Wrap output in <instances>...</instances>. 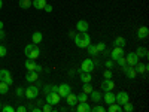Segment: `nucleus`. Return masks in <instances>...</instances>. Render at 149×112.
I'll return each mask as SVG.
<instances>
[{
  "label": "nucleus",
  "mask_w": 149,
  "mask_h": 112,
  "mask_svg": "<svg viewBox=\"0 0 149 112\" xmlns=\"http://www.w3.org/2000/svg\"><path fill=\"white\" fill-rule=\"evenodd\" d=\"M51 88H52V85H45L43 91H45V93H49V91H51Z\"/></svg>",
  "instance_id": "49530a36"
},
{
  "label": "nucleus",
  "mask_w": 149,
  "mask_h": 112,
  "mask_svg": "<svg viewBox=\"0 0 149 112\" xmlns=\"http://www.w3.org/2000/svg\"><path fill=\"white\" fill-rule=\"evenodd\" d=\"M115 102H116L118 105H124V103L130 102V96H128V93H125V91H119V93L115 96Z\"/></svg>",
  "instance_id": "0eeeda50"
},
{
  "label": "nucleus",
  "mask_w": 149,
  "mask_h": 112,
  "mask_svg": "<svg viewBox=\"0 0 149 112\" xmlns=\"http://www.w3.org/2000/svg\"><path fill=\"white\" fill-rule=\"evenodd\" d=\"M121 111H122V108H121V105H118L116 102L109 105V112H121Z\"/></svg>",
  "instance_id": "bb28decb"
},
{
  "label": "nucleus",
  "mask_w": 149,
  "mask_h": 112,
  "mask_svg": "<svg viewBox=\"0 0 149 112\" xmlns=\"http://www.w3.org/2000/svg\"><path fill=\"white\" fill-rule=\"evenodd\" d=\"M82 91H84V93H86V94H90V93L93 91L91 82H85V84H84V87H82Z\"/></svg>",
  "instance_id": "7c9ffc66"
},
{
  "label": "nucleus",
  "mask_w": 149,
  "mask_h": 112,
  "mask_svg": "<svg viewBox=\"0 0 149 112\" xmlns=\"http://www.w3.org/2000/svg\"><path fill=\"white\" fill-rule=\"evenodd\" d=\"M93 112H104V106H100V105H97L94 108H91Z\"/></svg>",
  "instance_id": "ea45409f"
},
{
  "label": "nucleus",
  "mask_w": 149,
  "mask_h": 112,
  "mask_svg": "<svg viewBox=\"0 0 149 112\" xmlns=\"http://www.w3.org/2000/svg\"><path fill=\"white\" fill-rule=\"evenodd\" d=\"M6 54H8V49H6V46H5V45H0V58H3Z\"/></svg>",
  "instance_id": "e433bc0d"
},
{
  "label": "nucleus",
  "mask_w": 149,
  "mask_h": 112,
  "mask_svg": "<svg viewBox=\"0 0 149 112\" xmlns=\"http://www.w3.org/2000/svg\"><path fill=\"white\" fill-rule=\"evenodd\" d=\"M15 111H17V112H26V111H27V108H26V106H18Z\"/></svg>",
  "instance_id": "37998d69"
},
{
  "label": "nucleus",
  "mask_w": 149,
  "mask_h": 112,
  "mask_svg": "<svg viewBox=\"0 0 149 112\" xmlns=\"http://www.w3.org/2000/svg\"><path fill=\"white\" fill-rule=\"evenodd\" d=\"M43 70V67L40 66V64H36V69H34V72H37V73H39V72H42Z\"/></svg>",
  "instance_id": "a18cd8bd"
},
{
  "label": "nucleus",
  "mask_w": 149,
  "mask_h": 112,
  "mask_svg": "<svg viewBox=\"0 0 149 112\" xmlns=\"http://www.w3.org/2000/svg\"><path fill=\"white\" fill-rule=\"evenodd\" d=\"M24 96H26L29 100H33V99H36L37 96H39V87H36V85L27 87V88L24 90Z\"/></svg>",
  "instance_id": "7ed1b4c3"
},
{
  "label": "nucleus",
  "mask_w": 149,
  "mask_h": 112,
  "mask_svg": "<svg viewBox=\"0 0 149 112\" xmlns=\"http://www.w3.org/2000/svg\"><path fill=\"white\" fill-rule=\"evenodd\" d=\"M26 79L29 82H36L37 79H39V75H37V72H34V70H29V73L26 75Z\"/></svg>",
  "instance_id": "f3484780"
},
{
  "label": "nucleus",
  "mask_w": 149,
  "mask_h": 112,
  "mask_svg": "<svg viewBox=\"0 0 149 112\" xmlns=\"http://www.w3.org/2000/svg\"><path fill=\"white\" fill-rule=\"evenodd\" d=\"M109 54H110V58L115 61L116 58H119V57H122V55H124V48H121V46H115V48L112 49V51H110Z\"/></svg>",
  "instance_id": "9d476101"
},
{
  "label": "nucleus",
  "mask_w": 149,
  "mask_h": 112,
  "mask_svg": "<svg viewBox=\"0 0 149 112\" xmlns=\"http://www.w3.org/2000/svg\"><path fill=\"white\" fill-rule=\"evenodd\" d=\"M90 96H91V100L93 102H95V103H98V102H102L103 100V96H102V93L100 91H91L90 93Z\"/></svg>",
  "instance_id": "6ab92c4d"
},
{
  "label": "nucleus",
  "mask_w": 149,
  "mask_h": 112,
  "mask_svg": "<svg viewBox=\"0 0 149 112\" xmlns=\"http://www.w3.org/2000/svg\"><path fill=\"white\" fill-rule=\"evenodd\" d=\"M134 69H136V72H137V73L143 75V73H146V72H148V64L140 63V61H139L137 64H134Z\"/></svg>",
  "instance_id": "a211bd4d"
},
{
  "label": "nucleus",
  "mask_w": 149,
  "mask_h": 112,
  "mask_svg": "<svg viewBox=\"0 0 149 112\" xmlns=\"http://www.w3.org/2000/svg\"><path fill=\"white\" fill-rule=\"evenodd\" d=\"M104 66H106V69H112V67H113L115 66V61L113 60H107V61H104Z\"/></svg>",
  "instance_id": "58836bf2"
},
{
  "label": "nucleus",
  "mask_w": 149,
  "mask_h": 112,
  "mask_svg": "<svg viewBox=\"0 0 149 112\" xmlns=\"http://www.w3.org/2000/svg\"><path fill=\"white\" fill-rule=\"evenodd\" d=\"M19 8L21 9H29L31 6V0H19Z\"/></svg>",
  "instance_id": "cd10ccee"
},
{
  "label": "nucleus",
  "mask_w": 149,
  "mask_h": 112,
  "mask_svg": "<svg viewBox=\"0 0 149 112\" xmlns=\"http://www.w3.org/2000/svg\"><path fill=\"white\" fill-rule=\"evenodd\" d=\"M76 99H78V102H86V100H88V94L82 91V93H79L76 96Z\"/></svg>",
  "instance_id": "2f4dec72"
},
{
  "label": "nucleus",
  "mask_w": 149,
  "mask_h": 112,
  "mask_svg": "<svg viewBox=\"0 0 149 112\" xmlns=\"http://www.w3.org/2000/svg\"><path fill=\"white\" fill-rule=\"evenodd\" d=\"M125 61H127L128 66H134V64H137L140 61V58L136 55V52H128V55L125 57Z\"/></svg>",
  "instance_id": "9b49d317"
},
{
  "label": "nucleus",
  "mask_w": 149,
  "mask_h": 112,
  "mask_svg": "<svg viewBox=\"0 0 149 112\" xmlns=\"http://www.w3.org/2000/svg\"><path fill=\"white\" fill-rule=\"evenodd\" d=\"M122 70H124V73L127 75V78H130V79H134L136 76H137V72H136L134 66H128V64H125V66L122 67Z\"/></svg>",
  "instance_id": "1a4fd4ad"
},
{
  "label": "nucleus",
  "mask_w": 149,
  "mask_h": 112,
  "mask_svg": "<svg viewBox=\"0 0 149 112\" xmlns=\"http://www.w3.org/2000/svg\"><path fill=\"white\" fill-rule=\"evenodd\" d=\"M57 93L60 94V97H66L69 93H72V87H70L69 84H60Z\"/></svg>",
  "instance_id": "6e6552de"
},
{
  "label": "nucleus",
  "mask_w": 149,
  "mask_h": 112,
  "mask_svg": "<svg viewBox=\"0 0 149 112\" xmlns=\"http://www.w3.org/2000/svg\"><path fill=\"white\" fill-rule=\"evenodd\" d=\"M74 41V45L78 48H86L90 43H91V36L86 33V32H78L73 37Z\"/></svg>",
  "instance_id": "f257e3e1"
},
{
  "label": "nucleus",
  "mask_w": 149,
  "mask_h": 112,
  "mask_svg": "<svg viewBox=\"0 0 149 112\" xmlns=\"http://www.w3.org/2000/svg\"><path fill=\"white\" fill-rule=\"evenodd\" d=\"M86 49H88V54L90 55H97L98 54V49H97V46L95 45H88V46H86Z\"/></svg>",
  "instance_id": "c85d7f7f"
},
{
  "label": "nucleus",
  "mask_w": 149,
  "mask_h": 112,
  "mask_svg": "<svg viewBox=\"0 0 149 112\" xmlns=\"http://www.w3.org/2000/svg\"><path fill=\"white\" fill-rule=\"evenodd\" d=\"M0 109H2V102H0Z\"/></svg>",
  "instance_id": "864d4df0"
},
{
  "label": "nucleus",
  "mask_w": 149,
  "mask_h": 112,
  "mask_svg": "<svg viewBox=\"0 0 149 112\" xmlns=\"http://www.w3.org/2000/svg\"><path fill=\"white\" fill-rule=\"evenodd\" d=\"M3 8V2H2V0H0V9H2Z\"/></svg>",
  "instance_id": "3c124183"
},
{
  "label": "nucleus",
  "mask_w": 149,
  "mask_h": 112,
  "mask_svg": "<svg viewBox=\"0 0 149 112\" xmlns=\"http://www.w3.org/2000/svg\"><path fill=\"white\" fill-rule=\"evenodd\" d=\"M43 9H45L46 12H52V6H51V5H48V3L45 5V8H43Z\"/></svg>",
  "instance_id": "c03bdc74"
},
{
  "label": "nucleus",
  "mask_w": 149,
  "mask_h": 112,
  "mask_svg": "<svg viewBox=\"0 0 149 112\" xmlns=\"http://www.w3.org/2000/svg\"><path fill=\"white\" fill-rule=\"evenodd\" d=\"M64 99H66V102H67V105H69V106H76V103H78L76 94H73V93H69Z\"/></svg>",
  "instance_id": "ddd939ff"
},
{
  "label": "nucleus",
  "mask_w": 149,
  "mask_h": 112,
  "mask_svg": "<svg viewBox=\"0 0 149 112\" xmlns=\"http://www.w3.org/2000/svg\"><path fill=\"white\" fill-rule=\"evenodd\" d=\"M115 63H116L118 66H121V67H124V66H125V64H127V61H125V57H124V55H122V57H119V58H116V60H115Z\"/></svg>",
  "instance_id": "473e14b6"
},
{
  "label": "nucleus",
  "mask_w": 149,
  "mask_h": 112,
  "mask_svg": "<svg viewBox=\"0 0 149 112\" xmlns=\"http://www.w3.org/2000/svg\"><path fill=\"white\" fill-rule=\"evenodd\" d=\"M5 32H3V29H0V41H2V39H5Z\"/></svg>",
  "instance_id": "de8ad7c7"
},
{
  "label": "nucleus",
  "mask_w": 149,
  "mask_h": 112,
  "mask_svg": "<svg viewBox=\"0 0 149 112\" xmlns=\"http://www.w3.org/2000/svg\"><path fill=\"white\" fill-rule=\"evenodd\" d=\"M102 88H103L104 91H113L115 82L112 81V78H110V79H103V81H102Z\"/></svg>",
  "instance_id": "f8f14e48"
},
{
  "label": "nucleus",
  "mask_w": 149,
  "mask_h": 112,
  "mask_svg": "<svg viewBox=\"0 0 149 112\" xmlns=\"http://www.w3.org/2000/svg\"><path fill=\"white\" fill-rule=\"evenodd\" d=\"M46 103H49V105H58L60 103V100H61V97H60V94L57 93V91H49V93H46Z\"/></svg>",
  "instance_id": "20e7f679"
},
{
  "label": "nucleus",
  "mask_w": 149,
  "mask_h": 112,
  "mask_svg": "<svg viewBox=\"0 0 149 112\" xmlns=\"http://www.w3.org/2000/svg\"><path fill=\"white\" fill-rule=\"evenodd\" d=\"M45 5H46V0H33V2H31V6L36 8V9H39V10L43 9Z\"/></svg>",
  "instance_id": "5701e85b"
},
{
  "label": "nucleus",
  "mask_w": 149,
  "mask_h": 112,
  "mask_svg": "<svg viewBox=\"0 0 149 112\" xmlns=\"http://www.w3.org/2000/svg\"><path fill=\"white\" fill-rule=\"evenodd\" d=\"M26 69L27 70H34L36 69V63H34V60H31V58H27V61H26Z\"/></svg>",
  "instance_id": "a878e982"
},
{
  "label": "nucleus",
  "mask_w": 149,
  "mask_h": 112,
  "mask_svg": "<svg viewBox=\"0 0 149 112\" xmlns=\"http://www.w3.org/2000/svg\"><path fill=\"white\" fill-rule=\"evenodd\" d=\"M74 34H76V33H74V32H69V37H72V39H73V37H74Z\"/></svg>",
  "instance_id": "8fccbe9b"
},
{
  "label": "nucleus",
  "mask_w": 149,
  "mask_h": 112,
  "mask_svg": "<svg viewBox=\"0 0 149 112\" xmlns=\"http://www.w3.org/2000/svg\"><path fill=\"white\" fill-rule=\"evenodd\" d=\"M104 79H110L112 78V72H110V69H107V70H104Z\"/></svg>",
  "instance_id": "79ce46f5"
},
{
  "label": "nucleus",
  "mask_w": 149,
  "mask_h": 112,
  "mask_svg": "<svg viewBox=\"0 0 149 112\" xmlns=\"http://www.w3.org/2000/svg\"><path fill=\"white\" fill-rule=\"evenodd\" d=\"M103 100L106 105H110V103H115V94L112 93V91H106L104 97H103Z\"/></svg>",
  "instance_id": "dca6fc26"
},
{
  "label": "nucleus",
  "mask_w": 149,
  "mask_h": 112,
  "mask_svg": "<svg viewBox=\"0 0 149 112\" xmlns=\"http://www.w3.org/2000/svg\"><path fill=\"white\" fill-rule=\"evenodd\" d=\"M79 105L76 106V111L78 112H91V106L86 103V102H78Z\"/></svg>",
  "instance_id": "2eb2a0df"
},
{
  "label": "nucleus",
  "mask_w": 149,
  "mask_h": 112,
  "mask_svg": "<svg viewBox=\"0 0 149 112\" xmlns=\"http://www.w3.org/2000/svg\"><path fill=\"white\" fill-rule=\"evenodd\" d=\"M94 70V61L91 58H85L81 63V70L79 72H93Z\"/></svg>",
  "instance_id": "39448f33"
},
{
  "label": "nucleus",
  "mask_w": 149,
  "mask_h": 112,
  "mask_svg": "<svg viewBox=\"0 0 149 112\" xmlns=\"http://www.w3.org/2000/svg\"><path fill=\"white\" fill-rule=\"evenodd\" d=\"M136 55H137V57L140 58V57H148L149 54H148V49H146V48H143V46H139L137 49H136Z\"/></svg>",
  "instance_id": "b1692460"
},
{
  "label": "nucleus",
  "mask_w": 149,
  "mask_h": 112,
  "mask_svg": "<svg viewBox=\"0 0 149 112\" xmlns=\"http://www.w3.org/2000/svg\"><path fill=\"white\" fill-rule=\"evenodd\" d=\"M122 106H124V111H125V112H133V111H134V106H133V105H131L130 102L124 103Z\"/></svg>",
  "instance_id": "72a5a7b5"
},
{
  "label": "nucleus",
  "mask_w": 149,
  "mask_h": 112,
  "mask_svg": "<svg viewBox=\"0 0 149 112\" xmlns=\"http://www.w3.org/2000/svg\"><path fill=\"white\" fill-rule=\"evenodd\" d=\"M95 46H97V49H98V52H104V51H106V43H103V42L97 43Z\"/></svg>",
  "instance_id": "f704fd0d"
},
{
  "label": "nucleus",
  "mask_w": 149,
  "mask_h": 112,
  "mask_svg": "<svg viewBox=\"0 0 149 112\" xmlns=\"http://www.w3.org/2000/svg\"><path fill=\"white\" fill-rule=\"evenodd\" d=\"M0 29H3V22L2 21H0Z\"/></svg>",
  "instance_id": "603ef678"
},
{
  "label": "nucleus",
  "mask_w": 149,
  "mask_h": 112,
  "mask_svg": "<svg viewBox=\"0 0 149 112\" xmlns=\"http://www.w3.org/2000/svg\"><path fill=\"white\" fill-rule=\"evenodd\" d=\"M148 34H149V30H148L146 26H142V27L137 30V37H139V39H146Z\"/></svg>",
  "instance_id": "aec40b11"
},
{
  "label": "nucleus",
  "mask_w": 149,
  "mask_h": 112,
  "mask_svg": "<svg viewBox=\"0 0 149 112\" xmlns=\"http://www.w3.org/2000/svg\"><path fill=\"white\" fill-rule=\"evenodd\" d=\"M15 94H17L18 97H22V96H24V88H21V87H18V88H17V91H15Z\"/></svg>",
  "instance_id": "a19ab883"
},
{
  "label": "nucleus",
  "mask_w": 149,
  "mask_h": 112,
  "mask_svg": "<svg viewBox=\"0 0 149 112\" xmlns=\"http://www.w3.org/2000/svg\"><path fill=\"white\" fill-rule=\"evenodd\" d=\"M125 39H124V37L122 36H118L116 37V39L113 41V46H121V48H124V46H125Z\"/></svg>",
  "instance_id": "393cba45"
},
{
  "label": "nucleus",
  "mask_w": 149,
  "mask_h": 112,
  "mask_svg": "<svg viewBox=\"0 0 149 112\" xmlns=\"http://www.w3.org/2000/svg\"><path fill=\"white\" fill-rule=\"evenodd\" d=\"M9 91V85L6 82H2L0 81V94H6Z\"/></svg>",
  "instance_id": "c756f323"
},
{
  "label": "nucleus",
  "mask_w": 149,
  "mask_h": 112,
  "mask_svg": "<svg viewBox=\"0 0 149 112\" xmlns=\"http://www.w3.org/2000/svg\"><path fill=\"white\" fill-rule=\"evenodd\" d=\"M2 111H3V112H15L14 106H10V105H5V106H2Z\"/></svg>",
  "instance_id": "4c0bfd02"
},
{
  "label": "nucleus",
  "mask_w": 149,
  "mask_h": 112,
  "mask_svg": "<svg viewBox=\"0 0 149 112\" xmlns=\"http://www.w3.org/2000/svg\"><path fill=\"white\" fill-rule=\"evenodd\" d=\"M0 81H2V82H6V84L10 87V85H12V82H14L10 72H9V70H6V69H2V70H0Z\"/></svg>",
  "instance_id": "423d86ee"
},
{
  "label": "nucleus",
  "mask_w": 149,
  "mask_h": 112,
  "mask_svg": "<svg viewBox=\"0 0 149 112\" xmlns=\"http://www.w3.org/2000/svg\"><path fill=\"white\" fill-rule=\"evenodd\" d=\"M88 22H86L85 20H79L78 22H76V30L78 32H88Z\"/></svg>",
  "instance_id": "4468645a"
},
{
  "label": "nucleus",
  "mask_w": 149,
  "mask_h": 112,
  "mask_svg": "<svg viewBox=\"0 0 149 112\" xmlns=\"http://www.w3.org/2000/svg\"><path fill=\"white\" fill-rule=\"evenodd\" d=\"M31 111H33V112H42L40 108H31Z\"/></svg>",
  "instance_id": "09e8293b"
},
{
  "label": "nucleus",
  "mask_w": 149,
  "mask_h": 112,
  "mask_svg": "<svg viewBox=\"0 0 149 112\" xmlns=\"http://www.w3.org/2000/svg\"><path fill=\"white\" fill-rule=\"evenodd\" d=\"M42 112H52V105L45 103V105L42 106Z\"/></svg>",
  "instance_id": "c9c22d12"
},
{
  "label": "nucleus",
  "mask_w": 149,
  "mask_h": 112,
  "mask_svg": "<svg viewBox=\"0 0 149 112\" xmlns=\"http://www.w3.org/2000/svg\"><path fill=\"white\" fill-rule=\"evenodd\" d=\"M42 39H43V34L40 33V32H34L33 34H31V41H33V43H40L42 42Z\"/></svg>",
  "instance_id": "412c9836"
},
{
  "label": "nucleus",
  "mask_w": 149,
  "mask_h": 112,
  "mask_svg": "<svg viewBox=\"0 0 149 112\" xmlns=\"http://www.w3.org/2000/svg\"><path fill=\"white\" fill-rule=\"evenodd\" d=\"M81 73V81L85 84V82H91L93 81V76H91V72H79Z\"/></svg>",
  "instance_id": "4be33fe9"
},
{
  "label": "nucleus",
  "mask_w": 149,
  "mask_h": 112,
  "mask_svg": "<svg viewBox=\"0 0 149 112\" xmlns=\"http://www.w3.org/2000/svg\"><path fill=\"white\" fill-rule=\"evenodd\" d=\"M24 54H26L27 58L36 60L37 57L40 55V49H39V46H37L36 43H30V45L26 46V49H24Z\"/></svg>",
  "instance_id": "f03ea898"
}]
</instances>
